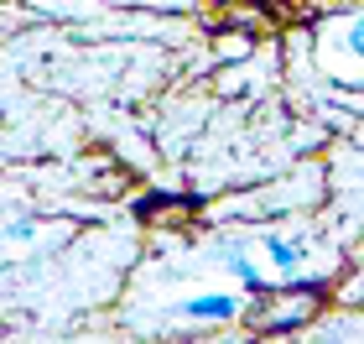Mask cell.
I'll return each mask as SVG.
<instances>
[{
  "label": "cell",
  "mask_w": 364,
  "mask_h": 344,
  "mask_svg": "<svg viewBox=\"0 0 364 344\" xmlns=\"http://www.w3.org/2000/svg\"><path fill=\"white\" fill-rule=\"evenodd\" d=\"M328 287L323 282H302V287H266L245 313V329L250 334H296L307 329L312 318L323 313Z\"/></svg>",
  "instance_id": "obj_1"
},
{
  "label": "cell",
  "mask_w": 364,
  "mask_h": 344,
  "mask_svg": "<svg viewBox=\"0 0 364 344\" xmlns=\"http://www.w3.org/2000/svg\"><path fill=\"white\" fill-rule=\"evenodd\" d=\"M260 245H266V256L276 261V266H281V271H296V261H302V256H307V245H296V240H276V235H266V240H260Z\"/></svg>",
  "instance_id": "obj_2"
},
{
  "label": "cell",
  "mask_w": 364,
  "mask_h": 344,
  "mask_svg": "<svg viewBox=\"0 0 364 344\" xmlns=\"http://www.w3.org/2000/svg\"><path fill=\"white\" fill-rule=\"evenodd\" d=\"M182 313H188V318H229V313H235V298H224V292H219V298H193Z\"/></svg>",
  "instance_id": "obj_3"
},
{
  "label": "cell",
  "mask_w": 364,
  "mask_h": 344,
  "mask_svg": "<svg viewBox=\"0 0 364 344\" xmlns=\"http://www.w3.org/2000/svg\"><path fill=\"white\" fill-rule=\"evenodd\" d=\"M343 31H349V53H354V58H364V16H354V21L343 26Z\"/></svg>",
  "instance_id": "obj_4"
}]
</instances>
